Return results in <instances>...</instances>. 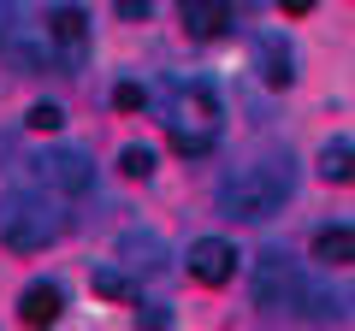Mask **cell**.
I'll use <instances>...</instances> for the list:
<instances>
[{
	"label": "cell",
	"instance_id": "cell-1",
	"mask_svg": "<svg viewBox=\"0 0 355 331\" xmlns=\"http://www.w3.org/2000/svg\"><path fill=\"white\" fill-rule=\"evenodd\" d=\"M225 125V101H219L214 83H178L172 107H166V130H172V148L178 154H207Z\"/></svg>",
	"mask_w": 355,
	"mask_h": 331
},
{
	"label": "cell",
	"instance_id": "cell-2",
	"mask_svg": "<svg viewBox=\"0 0 355 331\" xmlns=\"http://www.w3.org/2000/svg\"><path fill=\"white\" fill-rule=\"evenodd\" d=\"M284 195H291V172H284V166H243V172H231V178L219 184V213L254 225V219L279 213Z\"/></svg>",
	"mask_w": 355,
	"mask_h": 331
},
{
	"label": "cell",
	"instance_id": "cell-3",
	"mask_svg": "<svg viewBox=\"0 0 355 331\" xmlns=\"http://www.w3.org/2000/svg\"><path fill=\"white\" fill-rule=\"evenodd\" d=\"M60 237V213L36 195H12V202L0 207V242L12 249V255H36L48 242Z\"/></svg>",
	"mask_w": 355,
	"mask_h": 331
},
{
	"label": "cell",
	"instance_id": "cell-4",
	"mask_svg": "<svg viewBox=\"0 0 355 331\" xmlns=\"http://www.w3.org/2000/svg\"><path fill=\"white\" fill-rule=\"evenodd\" d=\"M30 178H36L42 190H53V195H89L95 166H89L83 148H48V154L30 160Z\"/></svg>",
	"mask_w": 355,
	"mask_h": 331
},
{
	"label": "cell",
	"instance_id": "cell-5",
	"mask_svg": "<svg viewBox=\"0 0 355 331\" xmlns=\"http://www.w3.org/2000/svg\"><path fill=\"white\" fill-rule=\"evenodd\" d=\"M249 296H254V307H266V314H279V307H296V302H302V278H296V267H291V260L279 255V249H266V255L254 260Z\"/></svg>",
	"mask_w": 355,
	"mask_h": 331
},
{
	"label": "cell",
	"instance_id": "cell-6",
	"mask_svg": "<svg viewBox=\"0 0 355 331\" xmlns=\"http://www.w3.org/2000/svg\"><path fill=\"white\" fill-rule=\"evenodd\" d=\"M184 272H190L196 284H207V290H219V284L237 278V249H231L225 237H196L190 255H184Z\"/></svg>",
	"mask_w": 355,
	"mask_h": 331
},
{
	"label": "cell",
	"instance_id": "cell-7",
	"mask_svg": "<svg viewBox=\"0 0 355 331\" xmlns=\"http://www.w3.org/2000/svg\"><path fill=\"white\" fill-rule=\"evenodd\" d=\"M254 71H261V83H272V89H291V77H296V53L284 36H254Z\"/></svg>",
	"mask_w": 355,
	"mask_h": 331
},
{
	"label": "cell",
	"instance_id": "cell-8",
	"mask_svg": "<svg viewBox=\"0 0 355 331\" xmlns=\"http://www.w3.org/2000/svg\"><path fill=\"white\" fill-rule=\"evenodd\" d=\"M60 307H65V290H60V284H48V278L24 284V296H18V319H24L30 331H48L53 319H60Z\"/></svg>",
	"mask_w": 355,
	"mask_h": 331
},
{
	"label": "cell",
	"instance_id": "cell-9",
	"mask_svg": "<svg viewBox=\"0 0 355 331\" xmlns=\"http://www.w3.org/2000/svg\"><path fill=\"white\" fill-rule=\"evenodd\" d=\"M48 42L60 53H83L89 48V12L77 6V0H65V6H53V12H48Z\"/></svg>",
	"mask_w": 355,
	"mask_h": 331
},
{
	"label": "cell",
	"instance_id": "cell-10",
	"mask_svg": "<svg viewBox=\"0 0 355 331\" xmlns=\"http://www.w3.org/2000/svg\"><path fill=\"white\" fill-rule=\"evenodd\" d=\"M178 12H184L196 42H214L231 30V0H178Z\"/></svg>",
	"mask_w": 355,
	"mask_h": 331
},
{
	"label": "cell",
	"instance_id": "cell-11",
	"mask_svg": "<svg viewBox=\"0 0 355 331\" xmlns=\"http://www.w3.org/2000/svg\"><path fill=\"white\" fill-rule=\"evenodd\" d=\"M308 249H314L320 267H349V260H355V231L349 225H320Z\"/></svg>",
	"mask_w": 355,
	"mask_h": 331
},
{
	"label": "cell",
	"instance_id": "cell-12",
	"mask_svg": "<svg viewBox=\"0 0 355 331\" xmlns=\"http://www.w3.org/2000/svg\"><path fill=\"white\" fill-rule=\"evenodd\" d=\"M320 178L326 184H355V142L349 136L320 142Z\"/></svg>",
	"mask_w": 355,
	"mask_h": 331
},
{
	"label": "cell",
	"instance_id": "cell-13",
	"mask_svg": "<svg viewBox=\"0 0 355 331\" xmlns=\"http://www.w3.org/2000/svg\"><path fill=\"white\" fill-rule=\"evenodd\" d=\"M119 255H125V267H137V272H160L166 267V249L148 237V231H125V237H119Z\"/></svg>",
	"mask_w": 355,
	"mask_h": 331
},
{
	"label": "cell",
	"instance_id": "cell-14",
	"mask_svg": "<svg viewBox=\"0 0 355 331\" xmlns=\"http://www.w3.org/2000/svg\"><path fill=\"white\" fill-rule=\"evenodd\" d=\"M119 172H125V178H148V172H154V148L125 142V148H119Z\"/></svg>",
	"mask_w": 355,
	"mask_h": 331
},
{
	"label": "cell",
	"instance_id": "cell-15",
	"mask_svg": "<svg viewBox=\"0 0 355 331\" xmlns=\"http://www.w3.org/2000/svg\"><path fill=\"white\" fill-rule=\"evenodd\" d=\"M24 125H30V130H48V136H53V130L65 125V113H60V107H53V101H36V107H30V113H24Z\"/></svg>",
	"mask_w": 355,
	"mask_h": 331
},
{
	"label": "cell",
	"instance_id": "cell-16",
	"mask_svg": "<svg viewBox=\"0 0 355 331\" xmlns=\"http://www.w3.org/2000/svg\"><path fill=\"white\" fill-rule=\"evenodd\" d=\"M302 314L308 319H338V296H331V290H302Z\"/></svg>",
	"mask_w": 355,
	"mask_h": 331
},
{
	"label": "cell",
	"instance_id": "cell-17",
	"mask_svg": "<svg viewBox=\"0 0 355 331\" xmlns=\"http://www.w3.org/2000/svg\"><path fill=\"white\" fill-rule=\"evenodd\" d=\"M142 101H148V89H142V83H119V89H113V107H119V113H137Z\"/></svg>",
	"mask_w": 355,
	"mask_h": 331
},
{
	"label": "cell",
	"instance_id": "cell-18",
	"mask_svg": "<svg viewBox=\"0 0 355 331\" xmlns=\"http://www.w3.org/2000/svg\"><path fill=\"white\" fill-rule=\"evenodd\" d=\"M18 42V0H0V48Z\"/></svg>",
	"mask_w": 355,
	"mask_h": 331
},
{
	"label": "cell",
	"instance_id": "cell-19",
	"mask_svg": "<svg viewBox=\"0 0 355 331\" xmlns=\"http://www.w3.org/2000/svg\"><path fill=\"white\" fill-rule=\"evenodd\" d=\"M95 290H101V296H130V278H125V272H95Z\"/></svg>",
	"mask_w": 355,
	"mask_h": 331
},
{
	"label": "cell",
	"instance_id": "cell-20",
	"mask_svg": "<svg viewBox=\"0 0 355 331\" xmlns=\"http://www.w3.org/2000/svg\"><path fill=\"white\" fill-rule=\"evenodd\" d=\"M119 12H125V18H148L154 0H119Z\"/></svg>",
	"mask_w": 355,
	"mask_h": 331
},
{
	"label": "cell",
	"instance_id": "cell-21",
	"mask_svg": "<svg viewBox=\"0 0 355 331\" xmlns=\"http://www.w3.org/2000/svg\"><path fill=\"white\" fill-rule=\"evenodd\" d=\"M279 12L284 18H308V12H314V0H279Z\"/></svg>",
	"mask_w": 355,
	"mask_h": 331
}]
</instances>
